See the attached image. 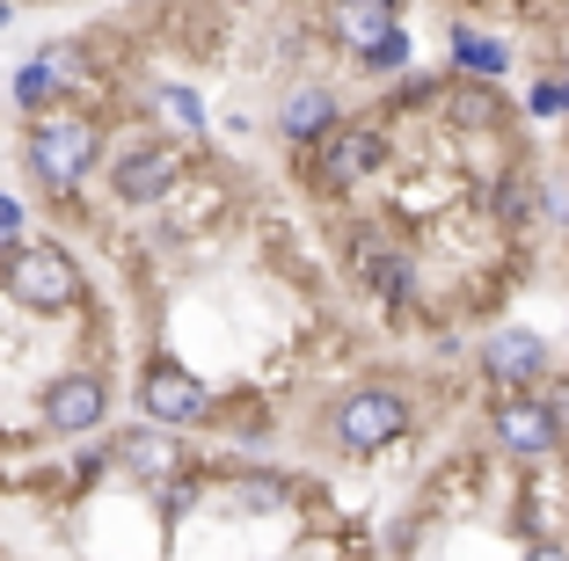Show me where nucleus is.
<instances>
[{
    "mask_svg": "<svg viewBox=\"0 0 569 561\" xmlns=\"http://www.w3.org/2000/svg\"><path fill=\"white\" fill-rule=\"evenodd\" d=\"M22 161H30V176L44 182L51 198H73V190L102 168V124L88 110L51 102V110L30 117V132H22Z\"/></svg>",
    "mask_w": 569,
    "mask_h": 561,
    "instance_id": "obj_1",
    "label": "nucleus"
},
{
    "mask_svg": "<svg viewBox=\"0 0 569 561\" xmlns=\"http://www.w3.org/2000/svg\"><path fill=\"white\" fill-rule=\"evenodd\" d=\"M0 292L16 299V307H30V314H73L88 278L59 241H16L0 256Z\"/></svg>",
    "mask_w": 569,
    "mask_h": 561,
    "instance_id": "obj_2",
    "label": "nucleus"
},
{
    "mask_svg": "<svg viewBox=\"0 0 569 561\" xmlns=\"http://www.w3.org/2000/svg\"><path fill=\"white\" fill-rule=\"evenodd\" d=\"M402 430H409V387L402 380H366L351 394H336V409H329V438L343 452H358V460L395 445Z\"/></svg>",
    "mask_w": 569,
    "mask_h": 561,
    "instance_id": "obj_3",
    "label": "nucleus"
},
{
    "mask_svg": "<svg viewBox=\"0 0 569 561\" xmlns=\"http://www.w3.org/2000/svg\"><path fill=\"white\" fill-rule=\"evenodd\" d=\"M387 153H395V147H387V124H336L329 139L307 147V190L343 198V190H358L366 176H380Z\"/></svg>",
    "mask_w": 569,
    "mask_h": 561,
    "instance_id": "obj_4",
    "label": "nucleus"
},
{
    "mask_svg": "<svg viewBox=\"0 0 569 561\" xmlns=\"http://www.w3.org/2000/svg\"><path fill=\"white\" fill-rule=\"evenodd\" d=\"M212 409H219V394L190 372V364H176V358H147V372H139V415L147 423H161V430H198V423H212Z\"/></svg>",
    "mask_w": 569,
    "mask_h": 561,
    "instance_id": "obj_5",
    "label": "nucleus"
},
{
    "mask_svg": "<svg viewBox=\"0 0 569 561\" xmlns=\"http://www.w3.org/2000/svg\"><path fill=\"white\" fill-rule=\"evenodd\" d=\"M102 176H110V198H118V204H139V212H147V204L176 198V182L190 176V161H183L176 139H132Z\"/></svg>",
    "mask_w": 569,
    "mask_h": 561,
    "instance_id": "obj_6",
    "label": "nucleus"
},
{
    "mask_svg": "<svg viewBox=\"0 0 569 561\" xmlns=\"http://www.w3.org/2000/svg\"><path fill=\"white\" fill-rule=\"evenodd\" d=\"M489 438H497L503 460H526V467L555 460V445H562V430H555V415H548V401H540V387H519V394L489 401Z\"/></svg>",
    "mask_w": 569,
    "mask_h": 561,
    "instance_id": "obj_7",
    "label": "nucleus"
},
{
    "mask_svg": "<svg viewBox=\"0 0 569 561\" xmlns=\"http://www.w3.org/2000/svg\"><path fill=\"white\" fill-rule=\"evenodd\" d=\"M482 372L489 387H503V394H519V387H540L555 372V343L540 329H497L482 343Z\"/></svg>",
    "mask_w": 569,
    "mask_h": 561,
    "instance_id": "obj_8",
    "label": "nucleus"
},
{
    "mask_svg": "<svg viewBox=\"0 0 569 561\" xmlns=\"http://www.w3.org/2000/svg\"><path fill=\"white\" fill-rule=\"evenodd\" d=\"M351 270H358V284H366L372 299H409V284H417V263H409V248L395 241L380 219H366V227L351 233Z\"/></svg>",
    "mask_w": 569,
    "mask_h": 561,
    "instance_id": "obj_9",
    "label": "nucleus"
},
{
    "mask_svg": "<svg viewBox=\"0 0 569 561\" xmlns=\"http://www.w3.org/2000/svg\"><path fill=\"white\" fill-rule=\"evenodd\" d=\"M102 415H110L102 372H59L44 387V430H59V438H88V430H102Z\"/></svg>",
    "mask_w": 569,
    "mask_h": 561,
    "instance_id": "obj_10",
    "label": "nucleus"
},
{
    "mask_svg": "<svg viewBox=\"0 0 569 561\" xmlns=\"http://www.w3.org/2000/svg\"><path fill=\"white\" fill-rule=\"evenodd\" d=\"M110 460L124 467L132 481H176V474H190V452H183V438L176 430H161V423H139V430H124L118 445H110Z\"/></svg>",
    "mask_w": 569,
    "mask_h": 561,
    "instance_id": "obj_11",
    "label": "nucleus"
},
{
    "mask_svg": "<svg viewBox=\"0 0 569 561\" xmlns=\"http://www.w3.org/2000/svg\"><path fill=\"white\" fill-rule=\"evenodd\" d=\"M336 124H343V96H336V88H321V81H300L292 88V96L278 102V139L284 147H315V139H329Z\"/></svg>",
    "mask_w": 569,
    "mask_h": 561,
    "instance_id": "obj_12",
    "label": "nucleus"
},
{
    "mask_svg": "<svg viewBox=\"0 0 569 561\" xmlns=\"http://www.w3.org/2000/svg\"><path fill=\"white\" fill-rule=\"evenodd\" d=\"M387 22H402V0H329L321 30H329V44H343V51L358 59V51H366L372 37L387 30Z\"/></svg>",
    "mask_w": 569,
    "mask_h": 561,
    "instance_id": "obj_13",
    "label": "nucleus"
},
{
    "mask_svg": "<svg viewBox=\"0 0 569 561\" xmlns=\"http://www.w3.org/2000/svg\"><path fill=\"white\" fill-rule=\"evenodd\" d=\"M452 73H460V81H503V73H511V44L460 22V30H452Z\"/></svg>",
    "mask_w": 569,
    "mask_h": 561,
    "instance_id": "obj_14",
    "label": "nucleus"
},
{
    "mask_svg": "<svg viewBox=\"0 0 569 561\" xmlns=\"http://www.w3.org/2000/svg\"><path fill=\"white\" fill-rule=\"evenodd\" d=\"M438 102H446V117H452V124H468V132H482V124L503 117L497 81H452V88H438Z\"/></svg>",
    "mask_w": 569,
    "mask_h": 561,
    "instance_id": "obj_15",
    "label": "nucleus"
},
{
    "mask_svg": "<svg viewBox=\"0 0 569 561\" xmlns=\"http://www.w3.org/2000/svg\"><path fill=\"white\" fill-rule=\"evenodd\" d=\"M59 96H67V81H59V59H51V51H37L30 67H16V102H22L30 117L51 110Z\"/></svg>",
    "mask_w": 569,
    "mask_h": 561,
    "instance_id": "obj_16",
    "label": "nucleus"
},
{
    "mask_svg": "<svg viewBox=\"0 0 569 561\" xmlns=\"http://www.w3.org/2000/svg\"><path fill=\"white\" fill-rule=\"evenodd\" d=\"M409 59H417V44H409V30H402V22H387V30L372 37L366 51H358V67H366L372 81H395V73H409Z\"/></svg>",
    "mask_w": 569,
    "mask_h": 561,
    "instance_id": "obj_17",
    "label": "nucleus"
},
{
    "mask_svg": "<svg viewBox=\"0 0 569 561\" xmlns=\"http://www.w3.org/2000/svg\"><path fill=\"white\" fill-rule=\"evenodd\" d=\"M489 212H497L503 227H526V219H533V182L511 168V176H503V190H489Z\"/></svg>",
    "mask_w": 569,
    "mask_h": 561,
    "instance_id": "obj_18",
    "label": "nucleus"
},
{
    "mask_svg": "<svg viewBox=\"0 0 569 561\" xmlns=\"http://www.w3.org/2000/svg\"><path fill=\"white\" fill-rule=\"evenodd\" d=\"M153 110H161L168 124H176V132H204V102L190 96V88H176V81L153 88Z\"/></svg>",
    "mask_w": 569,
    "mask_h": 561,
    "instance_id": "obj_19",
    "label": "nucleus"
},
{
    "mask_svg": "<svg viewBox=\"0 0 569 561\" xmlns=\"http://www.w3.org/2000/svg\"><path fill=\"white\" fill-rule=\"evenodd\" d=\"M234 503H241V511H278V503H284V481L278 474H241L234 481Z\"/></svg>",
    "mask_w": 569,
    "mask_h": 561,
    "instance_id": "obj_20",
    "label": "nucleus"
},
{
    "mask_svg": "<svg viewBox=\"0 0 569 561\" xmlns=\"http://www.w3.org/2000/svg\"><path fill=\"white\" fill-rule=\"evenodd\" d=\"M526 110L533 117H569V73H540L533 96H526Z\"/></svg>",
    "mask_w": 569,
    "mask_h": 561,
    "instance_id": "obj_21",
    "label": "nucleus"
},
{
    "mask_svg": "<svg viewBox=\"0 0 569 561\" xmlns=\"http://www.w3.org/2000/svg\"><path fill=\"white\" fill-rule=\"evenodd\" d=\"M417 102H438L431 73H395V110H417Z\"/></svg>",
    "mask_w": 569,
    "mask_h": 561,
    "instance_id": "obj_22",
    "label": "nucleus"
},
{
    "mask_svg": "<svg viewBox=\"0 0 569 561\" xmlns=\"http://www.w3.org/2000/svg\"><path fill=\"white\" fill-rule=\"evenodd\" d=\"M22 227H30V219H22V198H8V190H0V256L22 241Z\"/></svg>",
    "mask_w": 569,
    "mask_h": 561,
    "instance_id": "obj_23",
    "label": "nucleus"
},
{
    "mask_svg": "<svg viewBox=\"0 0 569 561\" xmlns=\"http://www.w3.org/2000/svg\"><path fill=\"white\" fill-rule=\"evenodd\" d=\"M540 401H548L555 430H562V438H569V372H555V387H548V394H540Z\"/></svg>",
    "mask_w": 569,
    "mask_h": 561,
    "instance_id": "obj_24",
    "label": "nucleus"
},
{
    "mask_svg": "<svg viewBox=\"0 0 569 561\" xmlns=\"http://www.w3.org/2000/svg\"><path fill=\"white\" fill-rule=\"evenodd\" d=\"M540 204L555 212V227H569V176H555L548 190H540Z\"/></svg>",
    "mask_w": 569,
    "mask_h": 561,
    "instance_id": "obj_25",
    "label": "nucleus"
},
{
    "mask_svg": "<svg viewBox=\"0 0 569 561\" xmlns=\"http://www.w3.org/2000/svg\"><path fill=\"white\" fill-rule=\"evenodd\" d=\"M526 561H569V554H562L555 540H533V547H526Z\"/></svg>",
    "mask_w": 569,
    "mask_h": 561,
    "instance_id": "obj_26",
    "label": "nucleus"
}]
</instances>
